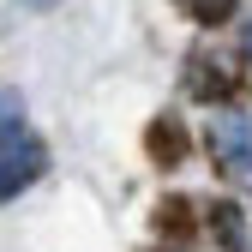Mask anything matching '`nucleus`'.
<instances>
[{
  "instance_id": "f257e3e1",
  "label": "nucleus",
  "mask_w": 252,
  "mask_h": 252,
  "mask_svg": "<svg viewBox=\"0 0 252 252\" xmlns=\"http://www.w3.org/2000/svg\"><path fill=\"white\" fill-rule=\"evenodd\" d=\"M144 150L156 156V162H180L186 156V132H180V120H150V132H144Z\"/></svg>"
}]
</instances>
